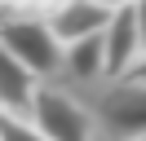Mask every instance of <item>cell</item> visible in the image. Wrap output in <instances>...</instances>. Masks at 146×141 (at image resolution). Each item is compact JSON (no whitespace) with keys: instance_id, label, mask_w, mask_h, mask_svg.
Segmentation results:
<instances>
[{"instance_id":"1","label":"cell","mask_w":146,"mask_h":141,"mask_svg":"<svg viewBox=\"0 0 146 141\" xmlns=\"http://www.w3.org/2000/svg\"><path fill=\"white\" fill-rule=\"evenodd\" d=\"M93 141H146V84L119 79V88L98 101Z\"/></svg>"},{"instance_id":"2","label":"cell","mask_w":146,"mask_h":141,"mask_svg":"<svg viewBox=\"0 0 146 141\" xmlns=\"http://www.w3.org/2000/svg\"><path fill=\"white\" fill-rule=\"evenodd\" d=\"M31 128L40 132L44 141H93V119L75 97L58 93V88H36L27 110Z\"/></svg>"},{"instance_id":"3","label":"cell","mask_w":146,"mask_h":141,"mask_svg":"<svg viewBox=\"0 0 146 141\" xmlns=\"http://www.w3.org/2000/svg\"><path fill=\"white\" fill-rule=\"evenodd\" d=\"M0 49H9L31 75H49L53 66H62V40L40 18H9L0 26Z\"/></svg>"},{"instance_id":"4","label":"cell","mask_w":146,"mask_h":141,"mask_svg":"<svg viewBox=\"0 0 146 141\" xmlns=\"http://www.w3.org/2000/svg\"><path fill=\"white\" fill-rule=\"evenodd\" d=\"M142 53V40H137V22H133V5H115L102 26V57H106V75L119 79Z\"/></svg>"},{"instance_id":"5","label":"cell","mask_w":146,"mask_h":141,"mask_svg":"<svg viewBox=\"0 0 146 141\" xmlns=\"http://www.w3.org/2000/svg\"><path fill=\"white\" fill-rule=\"evenodd\" d=\"M106 18H111V5H102V0H62L49 13V31L62 44H71V40H84V35H98L106 26Z\"/></svg>"},{"instance_id":"6","label":"cell","mask_w":146,"mask_h":141,"mask_svg":"<svg viewBox=\"0 0 146 141\" xmlns=\"http://www.w3.org/2000/svg\"><path fill=\"white\" fill-rule=\"evenodd\" d=\"M36 88H40V75H31L9 49H0V115H18V119H27Z\"/></svg>"},{"instance_id":"7","label":"cell","mask_w":146,"mask_h":141,"mask_svg":"<svg viewBox=\"0 0 146 141\" xmlns=\"http://www.w3.org/2000/svg\"><path fill=\"white\" fill-rule=\"evenodd\" d=\"M62 62H66V70H71V75H80V79H98V75H106L102 31H98V35H84V40L62 44Z\"/></svg>"},{"instance_id":"8","label":"cell","mask_w":146,"mask_h":141,"mask_svg":"<svg viewBox=\"0 0 146 141\" xmlns=\"http://www.w3.org/2000/svg\"><path fill=\"white\" fill-rule=\"evenodd\" d=\"M0 141H44L31 119H18V115H0Z\"/></svg>"},{"instance_id":"9","label":"cell","mask_w":146,"mask_h":141,"mask_svg":"<svg viewBox=\"0 0 146 141\" xmlns=\"http://www.w3.org/2000/svg\"><path fill=\"white\" fill-rule=\"evenodd\" d=\"M133 5V22H137V40H142V49H146V0H128Z\"/></svg>"},{"instance_id":"10","label":"cell","mask_w":146,"mask_h":141,"mask_svg":"<svg viewBox=\"0 0 146 141\" xmlns=\"http://www.w3.org/2000/svg\"><path fill=\"white\" fill-rule=\"evenodd\" d=\"M119 79H133V84H146V49L137 53V62H133V66H128V70H124Z\"/></svg>"},{"instance_id":"11","label":"cell","mask_w":146,"mask_h":141,"mask_svg":"<svg viewBox=\"0 0 146 141\" xmlns=\"http://www.w3.org/2000/svg\"><path fill=\"white\" fill-rule=\"evenodd\" d=\"M102 5H111V9H115V5H128V0H102Z\"/></svg>"}]
</instances>
